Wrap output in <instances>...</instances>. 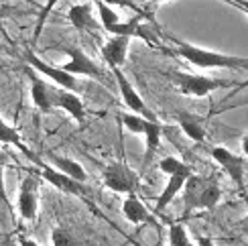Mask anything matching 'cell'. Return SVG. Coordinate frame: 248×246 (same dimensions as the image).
Listing matches in <instances>:
<instances>
[{
	"label": "cell",
	"mask_w": 248,
	"mask_h": 246,
	"mask_svg": "<svg viewBox=\"0 0 248 246\" xmlns=\"http://www.w3.org/2000/svg\"><path fill=\"white\" fill-rule=\"evenodd\" d=\"M67 20L78 31H88V33H96V31L102 27L100 18L96 20V16H94V8H92V4H88V2L71 6L67 10Z\"/></svg>",
	"instance_id": "17"
},
{
	"label": "cell",
	"mask_w": 248,
	"mask_h": 246,
	"mask_svg": "<svg viewBox=\"0 0 248 246\" xmlns=\"http://www.w3.org/2000/svg\"><path fill=\"white\" fill-rule=\"evenodd\" d=\"M112 76H114V79H116V86H118V92H120V98H122L124 106H126L130 112H134V114H140V116L149 118V120H159V116L147 106V102L142 100V96L137 92V88L130 84V79L124 76L122 67L112 69Z\"/></svg>",
	"instance_id": "10"
},
{
	"label": "cell",
	"mask_w": 248,
	"mask_h": 246,
	"mask_svg": "<svg viewBox=\"0 0 248 246\" xmlns=\"http://www.w3.org/2000/svg\"><path fill=\"white\" fill-rule=\"evenodd\" d=\"M6 167H0V203L8 210V212H13V203H10V196H8V189H6Z\"/></svg>",
	"instance_id": "28"
},
{
	"label": "cell",
	"mask_w": 248,
	"mask_h": 246,
	"mask_svg": "<svg viewBox=\"0 0 248 246\" xmlns=\"http://www.w3.org/2000/svg\"><path fill=\"white\" fill-rule=\"evenodd\" d=\"M96 10H98V18L102 29L106 31L112 37H130V39H142L144 43L161 47L159 37H155L153 31V15H134L130 18H120L116 15V10L110 4L104 2H96Z\"/></svg>",
	"instance_id": "1"
},
{
	"label": "cell",
	"mask_w": 248,
	"mask_h": 246,
	"mask_svg": "<svg viewBox=\"0 0 248 246\" xmlns=\"http://www.w3.org/2000/svg\"><path fill=\"white\" fill-rule=\"evenodd\" d=\"M185 181H187V177H185V175H169L167 177V183H165V187H163V191L159 193L157 201H155V212L161 214V212L167 210L171 203H173V200L183 191Z\"/></svg>",
	"instance_id": "19"
},
{
	"label": "cell",
	"mask_w": 248,
	"mask_h": 246,
	"mask_svg": "<svg viewBox=\"0 0 248 246\" xmlns=\"http://www.w3.org/2000/svg\"><path fill=\"white\" fill-rule=\"evenodd\" d=\"M118 118H120V122L124 124V128L134 132V135H144V130H147L149 122H151L149 118H144L140 114H134V112H130V110L124 112V114H120Z\"/></svg>",
	"instance_id": "25"
},
{
	"label": "cell",
	"mask_w": 248,
	"mask_h": 246,
	"mask_svg": "<svg viewBox=\"0 0 248 246\" xmlns=\"http://www.w3.org/2000/svg\"><path fill=\"white\" fill-rule=\"evenodd\" d=\"M23 57H25V63H27V65H31L35 71H39V74L43 76V77L51 79V84H53V86L63 88V90H71V92H76V90L81 88V86H79V81H78V76L69 74V71L61 69V67H57V65L47 63L43 57L35 55L31 49H25Z\"/></svg>",
	"instance_id": "8"
},
{
	"label": "cell",
	"mask_w": 248,
	"mask_h": 246,
	"mask_svg": "<svg viewBox=\"0 0 248 246\" xmlns=\"http://www.w3.org/2000/svg\"><path fill=\"white\" fill-rule=\"evenodd\" d=\"M177 124H179L183 135L193 142H203L205 137H208V130H205L203 120L200 116H195V114H189V112H179Z\"/></svg>",
	"instance_id": "20"
},
{
	"label": "cell",
	"mask_w": 248,
	"mask_h": 246,
	"mask_svg": "<svg viewBox=\"0 0 248 246\" xmlns=\"http://www.w3.org/2000/svg\"><path fill=\"white\" fill-rule=\"evenodd\" d=\"M94 2H104L110 6H126V8L134 10V15H153L151 10H144L142 6H139L134 0H94Z\"/></svg>",
	"instance_id": "27"
},
{
	"label": "cell",
	"mask_w": 248,
	"mask_h": 246,
	"mask_svg": "<svg viewBox=\"0 0 248 246\" xmlns=\"http://www.w3.org/2000/svg\"><path fill=\"white\" fill-rule=\"evenodd\" d=\"M169 79L173 81V86L177 88L179 94L189 98H205L216 90L230 86V81L216 79L202 74H187V71H171Z\"/></svg>",
	"instance_id": "5"
},
{
	"label": "cell",
	"mask_w": 248,
	"mask_h": 246,
	"mask_svg": "<svg viewBox=\"0 0 248 246\" xmlns=\"http://www.w3.org/2000/svg\"><path fill=\"white\" fill-rule=\"evenodd\" d=\"M8 163H10V157L4 151H0V167H8Z\"/></svg>",
	"instance_id": "34"
},
{
	"label": "cell",
	"mask_w": 248,
	"mask_h": 246,
	"mask_svg": "<svg viewBox=\"0 0 248 246\" xmlns=\"http://www.w3.org/2000/svg\"><path fill=\"white\" fill-rule=\"evenodd\" d=\"M163 132H165V126L161 124V120H151L147 130H144V157H142V163H140V173L144 169L151 167V163L157 157V151L161 149V140H163Z\"/></svg>",
	"instance_id": "16"
},
{
	"label": "cell",
	"mask_w": 248,
	"mask_h": 246,
	"mask_svg": "<svg viewBox=\"0 0 248 246\" xmlns=\"http://www.w3.org/2000/svg\"><path fill=\"white\" fill-rule=\"evenodd\" d=\"M183 216H189L193 212H212L222 201V187L216 177L205 175H191L183 185Z\"/></svg>",
	"instance_id": "3"
},
{
	"label": "cell",
	"mask_w": 248,
	"mask_h": 246,
	"mask_svg": "<svg viewBox=\"0 0 248 246\" xmlns=\"http://www.w3.org/2000/svg\"><path fill=\"white\" fill-rule=\"evenodd\" d=\"M195 242H198V246H218L214 242V238H210V236H198Z\"/></svg>",
	"instance_id": "31"
},
{
	"label": "cell",
	"mask_w": 248,
	"mask_h": 246,
	"mask_svg": "<svg viewBox=\"0 0 248 246\" xmlns=\"http://www.w3.org/2000/svg\"><path fill=\"white\" fill-rule=\"evenodd\" d=\"M16 242H18V246H41L37 240H33L31 236H27V234H18Z\"/></svg>",
	"instance_id": "29"
},
{
	"label": "cell",
	"mask_w": 248,
	"mask_h": 246,
	"mask_svg": "<svg viewBox=\"0 0 248 246\" xmlns=\"http://www.w3.org/2000/svg\"><path fill=\"white\" fill-rule=\"evenodd\" d=\"M151 4H161V2H169V0H149Z\"/></svg>",
	"instance_id": "36"
},
{
	"label": "cell",
	"mask_w": 248,
	"mask_h": 246,
	"mask_svg": "<svg viewBox=\"0 0 248 246\" xmlns=\"http://www.w3.org/2000/svg\"><path fill=\"white\" fill-rule=\"evenodd\" d=\"M224 2H228V4L236 6V8L242 10V13L248 16V0H224Z\"/></svg>",
	"instance_id": "30"
},
{
	"label": "cell",
	"mask_w": 248,
	"mask_h": 246,
	"mask_svg": "<svg viewBox=\"0 0 248 246\" xmlns=\"http://www.w3.org/2000/svg\"><path fill=\"white\" fill-rule=\"evenodd\" d=\"M240 151H242V157H248V132H244L240 138Z\"/></svg>",
	"instance_id": "32"
},
{
	"label": "cell",
	"mask_w": 248,
	"mask_h": 246,
	"mask_svg": "<svg viewBox=\"0 0 248 246\" xmlns=\"http://www.w3.org/2000/svg\"><path fill=\"white\" fill-rule=\"evenodd\" d=\"M122 216L126 222H130L134 228H142V226H159L157 218L149 212V208L142 203V200L137 193H128L124 196L122 201Z\"/></svg>",
	"instance_id": "13"
},
{
	"label": "cell",
	"mask_w": 248,
	"mask_h": 246,
	"mask_svg": "<svg viewBox=\"0 0 248 246\" xmlns=\"http://www.w3.org/2000/svg\"><path fill=\"white\" fill-rule=\"evenodd\" d=\"M27 76H29V81H31V102H33V106L43 112V114H47V112H51L55 108L53 104V88L49 81H45V77L39 74V71H35L31 65H27Z\"/></svg>",
	"instance_id": "12"
},
{
	"label": "cell",
	"mask_w": 248,
	"mask_h": 246,
	"mask_svg": "<svg viewBox=\"0 0 248 246\" xmlns=\"http://www.w3.org/2000/svg\"><path fill=\"white\" fill-rule=\"evenodd\" d=\"M210 155L222 167V171L226 173V175L230 177V181L234 183V185L244 189V171H246L244 169V159L240 155H236L234 151L222 147V145L212 147L210 149Z\"/></svg>",
	"instance_id": "11"
},
{
	"label": "cell",
	"mask_w": 248,
	"mask_h": 246,
	"mask_svg": "<svg viewBox=\"0 0 248 246\" xmlns=\"http://www.w3.org/2000/svg\"><path fill=\"white\" fill-rule=\"evenodd\" d=\"M246 88H248V79H246V81H242V84H238V88H236V90L232 92V96H234V94H238L240 90H246Z\"/></svg>",
	"instance_id": "35"
},
{
	"label": "cell",
	"mask_w": 248,
	"mask_h": 246,
	"mask_svg": "<svg viewBox=\"0 0 248 246\" xmlns=\"http://www.w3.org/2000/svg\"><path fill=\"white\" fill-rule=\"evenodd\" d=\"M43 161H47L49 165H53L55 169H59L61 173H65V175L74 177L81 183L88 181V171L84 169V165L81 163H78L76 159L71 157H63V155H55V153H45Z\"/></svg>",
	"instance_id": "18"
},
{
	"label": "cell",
	"mask_w": 248,
	"mask_h": 246,
	"mask_svg": "<svg viewBox=\"0 0 248 246\" xmlns=\"http://www.w3.org/2000/svg\"><path fill=\"white\" fill-rule=\"evenodd\" d=\"M57 2H59V0H47V2L43 4V8H41V13H39V16H37L35 33H33V39H35V41L39 39V35H41V31H43V25L47 23V18H49V15H51V13H53V8L57 6Z\"/></svg>",
	"instance_id": "26"
},
{
	"label": "cell",
	"mask_w": 248,
	"mask_h": 246,
	"mask_svg": "<svg viewBox=\"0 0 248 246\" xmlns=\"http://www.w3.org/2000/svg\"><path fill=\"white\" fill-rule=\"evenodd\" d=\"M238 230L244 234V236H248V214H246V216L238 222Z\"/></svg>",
	"instance_id": "33"
},
{
	"label": "cell",
	"mask_w": 248,
	"mask_h": 246,
	"mask_svg": "<svg viewBox=\"0 0 248 246\" xmlns=\"http://www.w3.org/2000/svg\"><path fill=\"white\" fill-rule=\"evenodd\" d=\"M41 175L37 169H29L18 185V196L15 208L20 222H33L39 212V189H41Z\"/></svg>",
	"instance_id": "6"
},
{
	"label": "cell",
	"mask_w": 248,
	"mask_h": 246,
	"mask_svg": "<svg viewBox=\"0 0 248 246\" xmlns=\"http://www.w3.org/2000/svg\"><path fill=\"white\" fill-rule=\"evenodd\" d=\"M167 240H169V246H198V242L189 238V234L181 222H173L169 226Z\"/></svg>",
	"instance_id": "24"
},
{
	"label": "cell",
	"mask_w": 248,
	"mask_h": 246,
	"mask_svg": "<svg viewBox=\"0 0 248 246\" xmlns=\"http://www.w3.org/2000/svg\"><path fill=\"white\" fill-rule=\"evenodd\" d=\"M65 53L69 55V59L65 61L63 65H59L61 69H65V71H69V74H74V76L92 77V79L100 81V84H108L106 71L102 69V67L96 63V61L86 53L84 49H79V47H67Z\"/></svg>",
	"instance_id": "9"
},
{
	"label": "cell",
	"mask_w": 248,
	"mask_h": 246,
	"mask_svg": "<svg viewBox=\"0 0 248 246\" xmlns=\"http://www.w3.org/2000/svg\"><path fill=\"white\" fill-rule=\"evenodd\" d=\"M37 165V171L41 179H43L47 185H51L53 189L61 191V193H67V196H74V198H79V200H88V187L86 183H81L74 177L65 175V173H61L59 169H55L53 165H49L47 161H43V157L35 155L31 159Z\"/></svg>",
	"instance_id": "7"
},
{
	"label": "cell",
	"mask_w": 248,
	"mask_h": 246,
	"mask_svg": "<svg viewBox=\"0 0 248 246\" xmlns=\"http://www.w3.org/2000/svg\"><path fill=\"white\" fill-rule=\"evenodd\" d=\"M159 171L165 173V175H185V177H189L193 169L191 165H187L183 159L179 157H173V155H167V157H163L159 159Z\"/></svg>",
	"instance_id": "23"
},
{
	"label": "cell",
	"mask_w": 248,
	"mask_h": 246,
	"mask_svg": "<svg viewBox=\"0 0 248 246\" xmlns=\"http://www.w3.org/2000/svg\"><path fill=\"white\" fill-rule=\"evenodd\" d=\"M173 43V53L185 59L187 63L200 69H232V71H248V57L228 55L220 51H212L205 47H198L187 41H181L177 37H169Z\"/></svg>",
	"instance_id": "2"
},
{
	"label": "cell",
	"mask_w": 248,
	"mask_h": 246,
	"mask_svg": "<svg viewBox=\"0 0 248 246\" xmlns=\"http://www.w3.org/2000/svg\"><path fill=\"white\" fill-rule=\"evenodd\" d=\"M130 37H112L108 39L104 45H102L100 53L102 59L108 63L110 69L114 67H122L126 63V55H128V47H130Z\"/></svg>",
	"instance_id": "15"
},
{
	"label": "cell",
	"mask_w": 248,
	"mask_h": 246,
	"mask_svg": "<svg viewBox=\"0 0 248 246\" xmlns=\"http://www.w3.org/2000/svg\"><path fill=\"white\" fill-rule=\"evenodd\" d=\"M53 104L55 108H61L74 118L76 122H84L86 120V104L81 102V98L71 90H63V88H53Z\"/></svg>",
	"instance_id": "14"
},
{
	"label": "cell",
	"mask_w": 248,
	"mask_h": 246,
	"mask_svg": "<svg viewBox=\"0 0 248 246\" xmlns=\"http://www.w3.org/2000/svg\"><path fill=\"white\" fill-rule=\"evenodd\" d=\"M0 142L2 145H10V147H16L20 153H25V155L29 159H33L35 157V153L31 151L25 142H23V137H20V132L13 126V124H8V122L0 116Z\"/></svg>",
	"instance_id": "22"
},
{
	"label": "cell",
	"mask_w": 248,
	"mask_h": 246,
	"mask_svg": "<svg viewBox=\"0 0 248 246\" xmlns=\"http://www.w3.org/2000/svg\"><path fill=\"white\" fill-rule=\"evenodd\" d=\"M102 185L110 189L112 193H120V196H128V193H137L140 187V175L126 161L116 159L110 161L108 165L102 169Z\"/></svg>",
	"instance_id": "4"
},
{
	"label": "cell",
	"mask_w": 248,
	"mask_h": 246,
	"mask_svg": "<svg viewBox=\"0 0 248 246\" xmlns=\"http://www.w3.org/2000/svg\"><path fill=\"white\" fill-rule=\"evenodd\" d=\"M51 246H92L84 234L71 226H55L51 230Z\"/></svg>",
	"instance_id": "21"
}]
</instances>
